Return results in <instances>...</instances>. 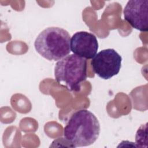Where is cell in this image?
I'll return each instance as SVG.
<instances>
[{"instance_id":"obj_1","label":"cell","mask_w":148,"mask_h":148,"mask_svg":"<svg viewBox=\"0 0 148 148\" xmlns=\"http://www.w3.org/2000/svg\"><path fill=\"white\" fill-rule=\"evenodd\" d=\"M100 124L96 116L86 109L79 110L70 117L64 128V136L71 147L93 144L98 138Z\"/></svg>"},{"instance_id":"obj_2","label":"cell","mask_w":148,"mask_h":148,"mask_svg":"<svg viewBox=\"0 0 148 148\" xmlns=\"http://www.w3.org/2000/svg\"><path fill=\"white\" fill-rule=\"evenodd\" d=\"M70 37L68 32L62 28L48 27L36 37L35 49L43 58L49 61H59L71 51Z\"/></svg>"},{"instance_id":"obj_3","label":"cell","mask_w":148,"mask_h":148,"mask_svg":"<svg viewBox=\"0 0 148 148\" xmlns=\"http://www.w3.org/2000/svg\"><path fill=\"white\" fill-rule=\"evenodd\" d=\"M87 64L86 58L75 54L59 60L54 68L57 82L71 91H78L81 83L87 79Z\"/></svg>"},{"instance_id":"obj_4","label":"cell","mask_w":148,"mask_h":148,"mask_svg":"<svg viewBox=\"0 0 148 148\" xmlns=\"http://www.w3.org/2000/svg\"><path fill=\"white\" fill-rule=\"evenodd\" d=\"M122 57L113 49L100 51L92 58L93 71L101 78L107 80L117 75L121 66Z\"/></svg>"},{"instance_id":"obj_5","label":"cell","mask_w":148,"mask_h":148,"mask_svg":"<svg viewBox=\"0 0 148 148\" xmlns=\"http://www.w3.org/2000/svg\"><path fill=\"white\" fill-rule=\"evenodd\" d=\"M124 20L141 32L148 31V0L128 1L123 10Z\"/></svg>"},{"instance_id":"obj_6","label":"cell","mask_w":148,"mask_h":148,"mask_svg":"<svg viewBox=\"0 0 148 148\" xmlns=\"http://www.w3.org/2000/svg\"><path fill=\"white\" fill-rule=\"evenodd\" d=\"M70 46L73 54L86 59H91L97 54L98 42L94 34L87 31H79L72 35Z\"/></svg>"},{"instance_id":"obj_7","label":"cell","mask_w":148,"mask_h":148,"mask_svg":"<svg viewBox=\"0 0 148 148\" xmlns=\"http://www.w3.org/2000/svg\"><path fill=\"white\" fill-rule=\"evenodd\" d=\"M147 123L145 124L141 125L136 132L135 136V142L136 147H143V143H145V145L147 146Z\"/></svg>"}]
</instances>
